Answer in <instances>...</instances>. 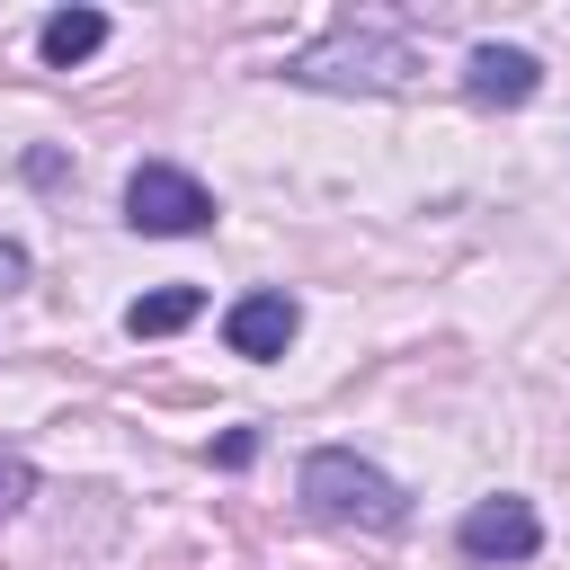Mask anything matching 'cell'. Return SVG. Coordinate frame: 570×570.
<instances>
[{"instance_id": "obj_1", "label": "cell", "mask_w": 570, "mask_h": 570, "mask_svg": "<svg viewBox=\"0 0 570 570\" xmlns=\"http://www.w3.org/2000/svg\"><path fill=\"white\" fill-rule=\"evenodd\" d=\"M303 508H312L321 525H356V534L410 525V490H401L383 463L347 454V445H321V454L303 463Z\"/></svg>"}, {"instance_id": "obj_2", "label": "cell", "mask_w": 570, "mask_h": 570, "mask_svg": "<svg viewBox=\"0 0 570 570\" xmlns=\"http://www.w3.org/2000/svg\"><path fill=\"white\" fill-rule=\"evenodd\" d=\"M125 223H134V232H151V240H187V232H205V223H214V196H205L187 169L142 160V169L125 178Z\"/></svg>"}, {"instance_id": "obj_3", "label": "cell", "mask_w": 570, "mask_h": 570, "mask_svg": "<svg viewBox=\"0 0 570 570\" xmlns=\"http://www.w3.org/2000/svg\"><path fill=\"white\" fill-rule=\"evenodd\" d=\"M401 71H410L401 36H330V45L294 53V80H312V89H392Z\"/></svg>"}, {"instance_id": "obj_4", "label": "cell", "mask_w": 570, "mask_h": 570, "mask_svg": "<svg viewBox=\"0 0 570 570\" xmlns=\"http://www.w3.org/2000/svg\"><path fill=\"white\" fill-rule=\"evenodd\" d=\"M454 543H463V561H534L543 552V517L525 508V499H481V508H463V525H454Z\"/></svg>"}, {"instance_id": "obj_5", "label": "cell", "mask_w": 570, "mask_h": 570, "mask_svg": "<svg viewBox=\"0 0 570 570\" xmlns=\"http://www.w3.org/2000/svg\"><path fill=\"white\" fill-rule=\"evenodd\" d=\"M294 330H303V303H294L285 285H258V294H240V303L223 312V338H232V356H249V365L285 356Z\"/></svg>"}, {"instance_id": "obj_6", "label": "cell", "mask_w": 570, "mask_h": 570, "mask_svg": "<svg viewBox=\"0 0 570 570\" xmlns=\"http://www.w3.org/2000/svg\"><path fill=\"white\" fill-rule=\"evenodd\" d=\"M543 89V62L525 53V45H472L463 53V98H481V107H525Z\"/></svg>"}, {"instance_id": "obj_7", "label": "cell", "mask_w": 570, "mask_h": 570, "mask_svg": "<svg viewBox=\"0 0 570 570\" xmlns=\"http://www.w3.org/2000/svg\"><path fill=\"white\" fill-rule=\"evenodd\" d=\"M98 45H107V18H98V9H53V18L36 27V53H45L53 71H71V62H89Z\"/></svg>"}, {"instance_id": "obj_8", "label": "cell", "mask_w": 570, "mask_h": 570, "mask_svg": "<svg viewBox=\"0 0 570 570\" xmlns=\"http://www.w3.org/2000/svg\"><path fill=\"white\" fill-rule=\"evenodd\" d=\"M196 312H205L196 285H160V294H134V303H125V330H134V338H169V330H187Z\"/></svg>"}, {"instance_id": "obj_9", "label": "cell", "mask_w": 570, "mask_h": 570, "mask_svg": "<svg viewBox=\"0 0 570 570\" xmlns=\"http://www.w3.org/2000/svg\"><path fill=\"white\" fill-rule=\"evenodd\" d=\"M27 499H36V463H27V454H9V445H0V525H9V517H18V508H27Z\"/></svg>"}, {"instance_id": "obj_10", "label": "cell", "mask_w": 570, "mask_h": 570, "mask_svg": "<svg viewBox=\"0 0 570 570\" xmlns=\"http://www.w3.org/2000/svg\"><path fill=\"white\" fill-rule=\"evenodd\" d=\"M18 285H27V249L0 232V294H18Z\"/></svg>"}, {"instance_id": "obj_11", "label": "cell", "mask_w": 570, "mask_h": 570, "mask_svg": "<svg viewBox=\"0 0 570 570\" xmlns=\"http://www.w3.org/2000/svg\"><path fill=\"white\" fill-rule=\"evenodd\" d=\"M249 454H258V436H249V428H232V436L214 445V463H249Z\"/></svg>"}]
</instances>
